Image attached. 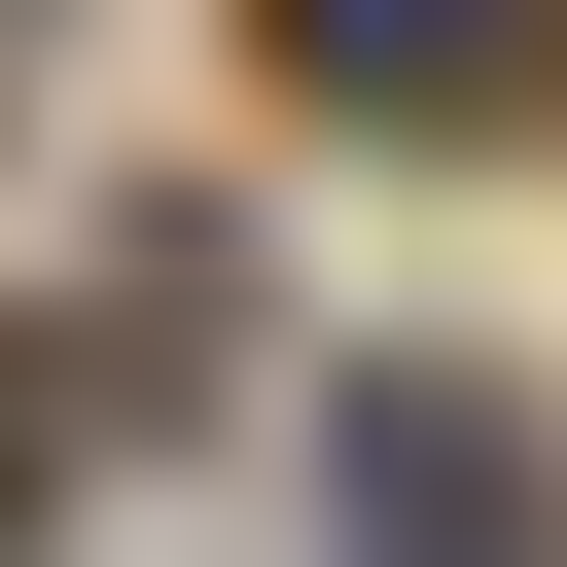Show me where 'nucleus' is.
<instances>
[{"label": "nucleus", "instance_id": "obj_1", "mask_svg": "<svg viewBox=\"0 0 567 567\" xmlns=\"http://www.w3.org/2000/svg\"><path fill=\"white\" fill-rule=\"evenodd\" d=\"M319 35V106H496V0H284Z\"/></svg>", "mask_w": 567, "mask_h": 567}]
</instances>
